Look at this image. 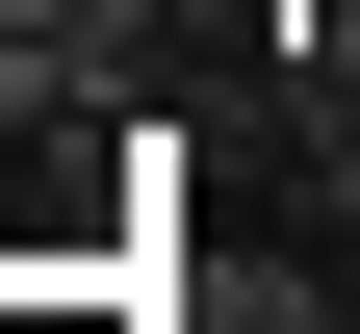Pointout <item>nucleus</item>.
I'll return each mask as SVG.
<instances>
[{
  "instance_id": "obj_1",
  "label": "nucleus",
  "mask_w": 360,
  "mask_h": 334,
  "mask_svg": "<svg viewBox=\"0 0 360 334\" xmlns=\"http://www.w3.org/2000/svg\"><path fill=\"white\" fill-rule=\"evenodd\" d=\"M155 206H180V103L0 26V283H155Z\"/></svg>"
},
{
  "instance_id": "obj_2",
  "label": "nucleus",
  "mask_w": 360,
  "mask_h": 334,
  "mask_svg": "<svg viewBox=\"0 0 360 334\" xmlns=\"http://www.w3.org/2000/svg\"><path fill=\"white\" fill-rule=\"evenodd\" d=\"M0 334H155V283H0Z\"/></svg>"
}]
</instances>
